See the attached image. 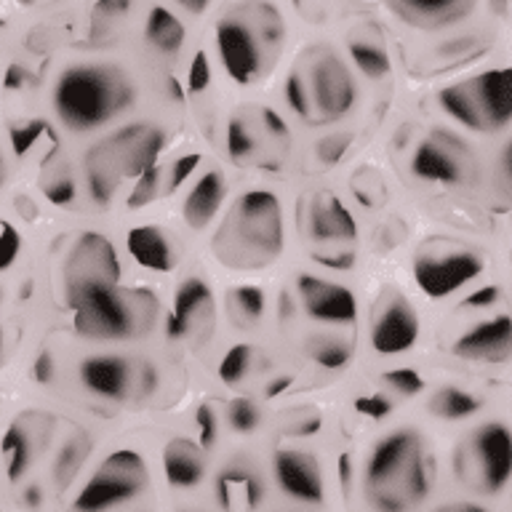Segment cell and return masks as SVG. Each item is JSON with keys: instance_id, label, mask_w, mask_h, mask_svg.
<instances>
[{"instance_id": "cell-16", "label": "cell", "mask_w": 512, "mask_h": 512, "mask_svg": "<svg viewBox=\"0 0 512 512\" xmlns=\"http://www.w3.org/2000/svg\"><path fill=\"white\" fill-rule=\"evenodd\" d=\"M419 339V315L403 296L384 304L371 326V347L379 355H400L411 350Z\"/></svg>"}, {"instance_id": "cell-52", "label": "cell", "mask_w": 512, "mask_h": 512, "mask_svg": "<svg viewBox=\"0 0 512 512\" xmlns=\"http://www.w3.org/2000/svg\"><path fill=\"white\" fill-rule=\"evenodd\" d=\"M496 296H499V288L496 286H486L470 294L467 299L462 302V307H470V310H480V307H491L496 302Z\"/></svg>"}, {"instance_id": "cell-58", "label": "cell", "mask_w": 512, "mask_h": 512, "mask_svg": "<svg viewBox=\"0 0 512 512\" xmlns=\"http://www.w3.org/2000/svg\"><path fill=\"white\" fill-rule=\"evenodd\" d=\"M502 166H504V174L510 176V182H512V139L507 142V147H504L502 152Z\"/></svg>"}, {"instance_id": "cell-12", "label": "cell", "mask_w": 512, "mask_h": 512, "mask_svg": "<svg viewBox=\"0 0 512 512\" xmlns=\"http://www.w3.org/2000/svg\"><path fill=\"white\" fill-rule=\"evenodd\" d=\"M54 427V416L48 411H35V408L24 411L11 422L3 435V443H0V454H3L6 475L11 483L22 480L32 464L46 454V448L51 446V438H54Z\"/></svg>"}, {"instance_id": "cell-21", "label": "cell", "mask_w": 512, "mask_h": 512, "mask_svg": "<svg viewBox=\"0 0 512 512\" xmlns=\"http://www.w3.org/2000/svg\"><path fill=\"white\" fill-rule=\"evenodd\" d=\"M387 6L414 27L440 30L470 16L475 0H387Z\"/></svg>"}, {"instance_id": "cell-44", "label": "cell", "mask_w": 512, "mask_h": 512, "mask_svg": "<svg viewBox=\"0 0 512 512\" xmlns=\"http://www.w3.org/2000/svg\"><path fill=\"white\" fill-rule=\"evenodd\" d=\"M46 128H48L46 123H38V120H30V123H22V126L11 128V142H14V150L19 152V155H27L32 144L46 134Z\"/></svg>"}, {"instance_id": "cell-31", "label": "cell", "mask_w": 512, "mask_h": 512, "mask_svg": "<svg viewBox=\"0 0 512 512\" xmlns=\"http://www.w3.org/2000/svg\"><path fill=\"white\" fill-rule=\"evenodd\" d=\"M230 318L232 323H238L240 328H254L259 320L264 318V307H267V299H264V291L256 286H238L230 291Z\"/></svg>"}, {"instance_id": "cell-43", "label": "cell", "mask_w": 512, "mask_h": 512, "mask_svg": "<svg viewBox=\"0 0 512 512\" xmlns=\"http://www.w3.org/2000/svg\"><path fill=\"white\" fill-rule=\"evenodd\" d=\"M22 251V238L14 224L0 222V270H8Z\"/></svg>"}, {"instance_id": "cell-14", "label": "cell", "mask_w": 512, "mask_h": 512, "mask_svg": "<svg viewBox=\"0 0 512 512\" xmlns=\"http://www.w3.org/2000/svg\"><path fill=\"white\" fill-rule=\"evenodd\" d=\"M467 147L456 142L454 136H446L443 131H435L424 142L416 144L414 158H411V171L424 182L438 184H462L467 179Z\"/></svg>"}, {"instance_id": "cell-62", "label": "cell", "mask_w": 512, "mask_h": 512, "mask_svg": "<svg viewBox=\"0 0 512 512\" xmlns=\"http://www.w3.org/2000/svg\"><path fill=\"white\" fill-rule=\"evenodd\" d=\"M0 350H3V331H0Z\"/></svg>"}, {"instance_id": "cell-5", "label": "cell", "mask_w": 512, "mask_h": 512, "mask_svg": "<svg viewBox=\"0 0 512 512\" xmlns=\"http://www.w3.org/2000/svg\"><path fill=\"white\" fill-rule=\"evenodd\" d=\"M456 475L480 494H499L512 480V432L502 422L480 424L456 451Z\"/></svg>"}, {"instance_id": "cell-2", "label": "cell", "mask_w": 512, "mask_h": 512, "mask_svg": "<svg viewBox=\"0 0 512 512\" xmlns=\"http://www.w3.org/2000/svg\"><path fill=\"white\" fill-rule=\"evenodd\" d=\"M366 494L384 512L416 507L430 494V462L419 432L395 430L376 443L366 464Z\"/></svg>"}, {"instance_id": "cell-30", "label": "cell", "mask_w": 512, "mask_h": 512, "mask_svg": "<svg viewBox=\"0 0 512 512\" xmlns=\"http://www.w3.org/2000/svg\"><path fill=\"white\" fill-rule=\"evenodd\" d=\"M243 8L251 16V22H254L264 46L280 48L283 35H286V24H283V14H280L278 8L272 6L270 0H248V3H243Z\"/></svg>"}, {"instance_id": "cell-10", "label": "cell", "mask_w": 512, "mask_h": 512, "mask_svg": "<svg viewBox=\"0 0 512 512\" xmlns=\"http://www.w3.org/2000/svg\"><path fill=\"white\" fill-rule=\"evenodd\" d=\"M216 48L222 59L224 70L232 80H238L243 86L254 83L262 72L264 62V43L256 32L251 16L246 8H235L230 16H224L216 27Z\"/></svg>"}, {"instance_id": "cell-50", "label": "cell", "mask_w": 512, "mask_h": 512, "mask_svg": "<svg viewBox=\"0 0 512 512\" xmlns=\"http://www.w3.org/2000/svg\"><path fill=\"white\" fill-rule=\"evenodd\" d=\"M355 408H358V414L368 416V419H384V416L392 411V403L382 395H363V398L355 400Z\"/></svg>"}, {"instance_id": "cell-29", "label": "cell", "mask_w": 512, "mask_h": 512, "mask_svg": "<svg viewBox=\"0 0 512 512\" xmlns=\"http://www.w3.org/2000/svg\"><path fill=\"white\" fill-rule=\"evenodd\" d=\"M126 291L128 315H131V331L134 339H142L155 328L160 315L158 296L152 294L150 288H123Z\"/></svg>"}, {"instance_id": "cell-55", "label": "cell", "mask_w": 512, "mask_h": 512, "mask_svg": "<svg viewBox=\"0 0 512 512\" xmlns=\"http://www.w3.org/2000/svg\"><path fill=\"white\" fill-rule=\"evenodd\" d=\"M24 80H27V70H24L22 64H11L6 72V86L8 88H22Z\"/></svg>"}, {"instance_id": "cell-51", "label": "cell", "mask_w": 512, "mask_h": 512, "mask_svg": "<svg viewBox=\"0 0 512 512\" xmlns=\"http://www.w3.org/2000/svg\"><path fill=\"white\" fill-rule=\"evenodd\" d=\"M131 6H134V0H96L94 19L96 22H112V19L126 16Z\"/></svg>"}, {"instance_id": "cell-19", "label": "cell", "mask_w": 512, "mask_h": 512, "mask_svg": "<svg viewBox=\"0 0 512 512\" xmlns=\"http://www.w3.org/2000/svg\"><path fill=\"white\" fill-rule=\"evenodd\" d=\"M478 110L486 120V131H502L512 123V67L480 72L467 80Z\"/></svg>"}, {"instance_id": "cell-33", "label": "cell", "mask_w": 512, "mask_h": 512, "mask_svg": "<svg viewBox=\"0 0 512 512\" xmlns=\"http://www.w3.org/2000/svg\"><path fill=\"white\" fill-rule=\"evenodd\" d=\"M350 56L366 78L379 80L390 72V54L384 51V46L379 40L355 38L350 43Z\"/></svg>"}, {"instance_id": "cell-32", "label": "cell", "mask_w": 512, "mask_h": 512, "mask_svg": "<svg viewBox=\"0 0 512 512\" xmlns=\"http://www.w3.org/2000/svg\"><path fill=\"white\" fill-rule=\"evenodd\" d=\"M480 408V400L472 392L462 390V387H443L432 395L430 411L440 419L456 422V419H467Z\"/></svg>"}, {"instance_id": "cell-3", "label": "cell", "mask_w": 512, "mask_h": 512, "mask_svg": "<svg viewBox=\"0 0 512 512\" xmlns=\"http://www.w3.org/2000/svg\"><path fill=\"white\" fill-rule=\"evenodd\" d=\"M134 102L131 80L115 67L78 64L56 80L54 107L72 131H94Z\"/></svg>"}, {"instance_id": "cell-17", "label": "cell", "mask_w": 512, "mask_h": 512, "mask_svg": "<svg viewBox=\"0 0 512 512\" xmlns=\"http://www.w3.org/2000/svg\"><path fill=\"white\" fill-rule=\"evenodd\" d=\"M272 470L275 480L283 488V494L291 496L294 502L302 504H320L323 502V472L315 456L294 451V448H283L272 459Z\"/></svg>"}, {"instance_id": "cell-13", "label": "cell", "mask_w": 512, "mask_h": 512, "mask_svg": "<svg viewBox=\"0 0 512 512\" xmlns=\"http://www.w3.org/2000/svg\"><path fill=\"white\" fill-rule=\"evenodd\" d=\"M214 294L203 278H187L176 291L174 310L168 315V339L206 342L214 331Z\"/></svg>"}, {"instance_id": "cell-8", "label": "cell", "mask_w": 512, "mask_h": 512, "mask_svg": "<svg viewBox=\"0 0 512 512\" xmlns=\"http://www.w3.org/2000/svg\"><path fill=\"white\" fill-rule=\"evenodd\" d=\"M72 323L75 331L94 342H123L134 339L131 331V315H128L126 291L118 286H94L83 288L78 294H70Z\"/></svg>"}, {"instance_id": "cell-7", "label": "cell", "mask_w": 512, "mask_h": 512, "mask_svg": "<svg viewBox=\"0 0 512 512\" xmlns=\"http://www.w3.org/2000/svg\"><path fill=\"white\" fill-rule=\"evenodd\" d=\"M304 59H307L304 62L307 67H299V70H302L307 91H310V123L318 126V123H334V120L344 118L358 99V88H355L350 70L328 48H312Z\"/></svg>"}, {"instance_id": "cell-9", "label": "cell", "mask_w": 512, "mask_h": 512, "mask_svg": "<svg viewBox=\"0 0 512 512\" xmlns=\"http://www.w3.org/2000/svg\"><path fill=\"white\" fill-rule=\"evenodd\" d=\"M483 272V259L475 251L446 243H432L419 251L414 262V278L430 299L456 294Z\"/></svg>"}, {"instance_id": "cell-6", "label": "cell", "mask_w": 512, "mask_h": 512, "mask_svg": "<svg viewBox=\"0 0 512 512\" xmlns=\"http://www.w3.org/2000/svg\"><path fill=\"white\" fill-rule=\"evenodd\" d=\"M147 486H150V470L142 454H136L134 448H118L96 467L94 475L86 480V486L80 488L72 507L86 512L110 510L144 494Z\"/></svg>"}, {"instance_id": "cell-35", "label": "cell", "mask_w": 512, "mask_h": 512, "mask_svg": "<svg viewBox=\"0 0 512 512\" xmlns=\"http://www.w3.org/2000/svg\"><path fill=\"white\" fill-rule=\"evenodd\" d=\"M307 352L310 358L318 363L320 368L326 371H336V368H344L352 358V347L339 336H315L307 344Z\"/></svg>"}, {"instance_id": "cell-24", "label": "cell", "mask_w": 512, "mask_h": 512, "mask_svg": "<svg viewBox=\"0 0 512 512\" xmlns=\"http://www.w3.org/2000/svg\"><path fill=\"white\" fill-rule=\"evenodd\" d=\"M128 254L136 264L152 272H171L176 264V254L171 240L155 224H142L128 232Z\"/></svg>"}, {"instance_id": "cell-49", "label": "cell", "mask_w": 512, "mask_h": 512, "mask_svg": "<svg viewBox=\"0 0 512 512\" xmlns=\"http://www.w3.org/2000/svg\"><path fill=\"white\" fill-rule=\"evenodd\" d=\"M347 147H350V136H328V139H323V142L318 144V158L323 160V163H328V166H331V163H339Z\"/></svg>"}, {"instance_id": "cell-26", "label": "cell", "mask_w": 512, "mask_h": 512, "mask_svg": "<svg viewBox=\"0 0 512 512\" xmlns=\"http://www.w3.org/2000/svg\"><path fill=\"white\" fill-rule=\"evenodd\" d=\"M216 499L224 510H251L262 502V486L248 470L227 467L216 478Z\"/></svg>"}, {"instance_id": "cell-4", "label": "cell", "mask_w": 512, "mask_h": 512, "mask_svg": "<svg viewBox=\"0 0 512 512\" xmlns=\"http://www.w3.org/2000/svg\"><path fill=\"white\" fill-rule=\"evenodd\" d=\"M166 147V131L152 123H134L118 128L104 142H99L86 158L88 192L99 206H110L112 192L120 179L139 176L150 166Z\"/></svg>"}, {"instance_id": "cell-28", "label": "cell", "mask_w": 512, "mask_h": 512, "mask_svg": "<svg viewBox=\"0 0 512 512\" xmlns=\"http://www.w3.org/2000/svg\"><path fill=\"white\" fill-rule=\"evenodd\" d=\"M144 38L163 54H176L184 43V24L168 8L155 6L144 24Z\"/></svg>"}, {"instance_id": "cell-63", "label": "cell", "mask_w": 512, "mask_h": 512, "mask_svg": "<svg viewBox=\"0 0 512 512\" xmlns=\"http://www.w3.org/2000/svg\"><path fill=\"white\" fill-rule=\"evenodd\" d=\"M0 299H3V288H0Z\"/></svg>"}, {"instance_id": "cell-56", "label": "cell", "mask_w": 512, "mask_h": 512, "mask_svg": "<svg viewBox=\"0 0 512 512\" xmlns=\"http://www.w3.org/2000/svg\"><path fill=\"white\" fill-rule=\"evenodd\" d=\"M176 3H179L184 11H190V14H203L211 0H176Z\"/></svg>"}, {"instance_id": "cell-27", "label": "cell", "mask_w": 512, "mask_h": 512, "mask_svg": "<svg viewBox=\"0 0 512 512\" xmlns=\"http://www.w3.org/2000/svg\"><path fill=\"white\" fill-rule=\"evenodd\" d=\"M438 102L448 118H454L459 126L470 128V131H486V120L480 115L478 102H475V96H472V88L467 80H464V83H454V86L440 88Z\"/></svg>"}, {"instance_id": "cell-54", "label": "cell", "mask_w": 512, "mask_h": 512, "mask_svg": "<svg viewBox=\"0 0 512 512\" xmlns=\"http://www.w3.org/2000/svg\"><path fill=\"white\" fill-rule=\"evenodd\" d=\"M51 374H54V363H51V355L43 352V355H38V360H35V379L46 384L51 382Z\"/></svg>"}, {"instance_id": "cell-59", "label": "cell", "mask_w": 512, "mask_h": 512, "mask_svg": "<svg viewBox=\"0 0 512 512\" xmlns=\"http://www.w3.org/2000/svg\"><path fill=\"white\" fill-rule=\"evenodd\" d=\"M286 387H288V379H280V382H272V387H270V390H267V395H270V398H272L275 392H283V390H286Z\"/></svg>"}, {"instance_id": "cell-60", "label": "cell", "mask_w": 512, "mask_h": 512, "mask_svg": "<svg viewBox=\"0 0 512 512\" xmlns=\"http://www.w3.org/2000/svg\"><path fill=\"white\" fill-rule=\"evenodd\" d=\"M27 502H30V504H38L40 502V488L38 486L27 488Z\"/></svg>"}, {"instance_id": "cell-40", "label": "cell", "mask_w": 512, "mask_h": 512, "mask_svg": "<svg viewBox=\"0 0 512 512\" xmlns=\"http://www.w3.org/2000/svg\"><path fill=\"white\" fill-rule=\"evenodd\" d=\"M160 190V168L158 166H150L147 171H142V174L136 176V184L134 190H131V195H128V208H144L150 206L152 200H155V195H158Z\"/></svg>"}, {"instance_id": "cell-11", "label": "cell", "mask_w": 512, "mask_h": 512, "mask_svg": "<svg viewBox=\"0 0 512 512\" xmlns=\"http://www.w3.org/2000/svg\"><path fill=\"white\" fill-rule=\"evenodd\" d=\"M120 259L118 251L102 232H83L72 243L70 254L64 259V286L67 296L78 294L83 288L118 286Z\"/></svg>"}, {"instance_id": "cell-23", "label": "cell", "mask_w": 512, "mask_h": 512, "mask_svg": "<svg viewBox=\"0 0 512 512\" xmlns=\"http://www.w3.org/2000/svg\"><path fill=\"white\" fill-rule=\"evenodd\" d=\"M310 235L320 243L328 240H355L358 222L350 214V208L334 195H323L310 208Z\"/></svg>"}, {"instance_id": "cell-38", "label": "cell", "mask_w": 512, "mask_h": 512, "mask_svg": "<svg viewBox=\"0 0 512 512\" xmlns=\"http://www.w3.org/2000/svg\"><path fill=\"white\" fill-rule=\"evenodd\" d=\"M286 102L288 107L299 115L302 120L310 123L312 107H310V91H307V83H304V75L299 67L291 70V75L286 78Z\"/></svg>"}, {"instance_id": "cell-45", "label": "cell", "mask_w": 512, "mask_h": 512, "mask_svg": "<svg viewBox=\"0 0 512 512\" xmlns=\"http://www.w3.org/2000/svg\"><path fill=\"white\" fill-rule=\"evenodd\" d=\"M259 126H262V131L270 136L272 142H278L280 147H288L291 134H288L286 120L280 118L278 112L270 110V107H262V110H259Z\"/></svg>"}, {"instance_id": "cell-61", "label": "cell", "mask_w": 512, "mask_h": 512, "mask_svg": "<svg viewBox=\"0 0 512 512\" xmlns=\"http://www.w3.org/2000/svg\"><path fill=\"white\" fill-rule=\"evenodd\" d=\"M491 3H494V6L499 8V11H502V8H504V3H507V0H491Z\"/></svg>"}, {"instance_id": "cell-48", "label": "cell", "mask_w": 512, "mask_h": 512, "mask_svg": "<svg viewBox=\"0 0 512 512\" xmlns=\"http://www.w3.org/2000/svg\"><path fill=\"white\" fill-rule=\"evenodd\" d=\"M200 166V155L198 152H192V155H182V158L176 160L174 168H171V176H168V190H179L192 174H195V168Z\"/></svg>"}, {"instance_id": "cell-37", "label": "cell", "mask_w": 512, "mask_h": 512, "mask_svg": "<svg viewBox=\"0 0 512 512\" xmlns=\"http://www.w3.org/2000/svg\"><path fill=\"white\" fill-rule=\"evenodd\" d=\"M251 366H254V350L248 344H235V347L227 350L222 363H219V379L224 384L243 382L248 371H251Z\"/></svg>"}, {"instance_id": "cell-64", "label": "cell", "mask_w": 512, "mask_h": 512, "mask_svg": "<svg viewBox=\"0 0 512 512\" xmlns=\"http://www.w3.org/2000/svg\"><path fill=\"white\" fill-rule=\"evenodd\" d=\"M22 3H32V0H22Z\"/></svg>"}, {"instance_id": "cell-41", "label": "cell", "mask_w": 512, "mask_h": 512, "mask_svg": "<svg viewBox=\"0 0 512 512\" xmlns=\"http://www.w3.org/2000/svg\"><path fill=\"white\" fill-rule=\"evenodd\" d=\"M227 419L235 432H251L259 424V406L251 398H235L227 406Z\"/></svg>"}, {"instance_id": "cell-22", "label": "cell", "mask_w": 512, "mask_h": 512, "mask_svg": "<svg viewBox=\"0 0 512 512\" xmlns=\"http://www.w3.org/2000/svg\"><path fill=\"white\" fill-rule=\"evenodd\" d=\"M163 472L174 488H195L206 475V456L192 440L174 438L163 448Z\"/></svg>"}, {"instance_id": "cell-15", "label": "cell", "mask_w": 512, "mask_h": 512, "mask_svg": "<svg viewBox=\"0 0 512 512\" xmlns=\"http://www.w3.org/2000/svg\"><path fill=\"white\" fill-rule=\"evenodd\" d=\"M296 291L302 296V307L310 318L320 323H339L350 326L358 318V302L350 288L323 280L318 275L304 272L296 278Z\"/></svg>"}, {"instance_id": "cell-39", "label": "cell", "mask_w": 512, "mask_h": 512, "mask_svg": "<svg viewBox=\"0 0 512 512\" xmlns=\"http://www.w3.org/2000/svg\"><path fill=\"white\" fill-rule=\"evenodd\" d=\"M43 192L46 198L54 203V206H64L75 198V182H72L67 166H59L56 171H48L46 179H43Z\"/></svg>"}, {"instance_id": "cell-47", "label": "cell", "mask_w": 512, "mask_h": 512, "mask_svg": "<svg viewBox=\"0 0 512 512\" xmlns=\"http://www.w3.org/2000/svg\"><path fill=\"white\" fill-rule=\"evenodd\" d=\"M208 83H211V64H208L206 51H198L190 64V72H187V88L192 94H200V91H206Z\"/></svg>"}, {"instance_id": "cell-20", "label": "cell", "mask_w": 512, "mask_h": 512, "mask_svg": "<svg viewBox=\"0 0 512 512\" xmlns=\"http://www.w3.org/2000/svg\"><path fill=\"white\" fill-rule=\"evenodd\" d=\"M80 382L96 398L120 403L134 392V368L120 355H94L80 363Z\"/></svg>"}, {"instance_id": "cell-34", "label": "cell", "mask_w": 512, "mask_h": 512, "mask_svg": "<svg viewBox=\"0 0 512 512\" xmlns=\"http://www.w3.org/2000/svg\"><path fill=\"white\" fill-rule=\"evenodd\" d=\"M88 456V438L83 432H75L67 443L62 446L59 456L54 462V483L59 488H67L72 483V478L78 475L80 464L86 462Z\"/></svg>"}, {"instance_id": "cell-36", "label": "cell", "mask_w": 512, "mask_h": 512, "mask_svg": "<svg viewBox=\"0 0 512 512\" xmlns=\"http://www.w3.org/2000/svg\"><path fill=\"white\" fill-rule=\"evenodd\" d=\"M227 150H230V158L235 160L238 166L256 163L259 142H256L254 128L248 126L243 118H232L230 126H227Z\"/></svg>"}, {"instance_id": "cell-53", "label": "cell", "mask_w": 512, "mask_h": 512, "mask_svg": "<svg viewBox=\"0 0 512 512\" xmlns=\"http://www.w3.org/2000/svg\"><path fill=\"white\" fill-rule=\"evenodd\" d=\"M315 262L331 267V270H350L355 254L352 251H347V254H315Z\"/></svg>"}, {"instance_id": "cell-1", "label": "cell", "mask_w": 512, "mask_h": 512, "mask_svg": "<svg viewBox=\"0 0 512 512\" xmlns=\"http://www.w3.org/2000/svg\"><path fill=\"white\" fill-rule=\"evenodd\" d=\"M283 206L267 190L243 192L214 235L216 259L230 270H259L283 254Z\"/></svg>"}, {"instance_id": "cell-46", "label": "cell", "mask_w": 512, "mask_h": 512, "mask_svg": "<svg viewBox=\"0 0 512 512\" xmlns=\"http://www.w3.org/2000/svg\"><path fill=\"white\" fill-rule=\"evenodd\" d=\"M195 424H198V440L203 448H211L219 438V422H216V411L208 403L198 408L195 414Z\"/></svg>"}, {"instance_id": "cell-57", "label": "cell", "mask_w": 512, "mask_h": 512, "mask_svg": "<svg viewBox=\"0 0 512 512\" xmlns=\"http://www.w3.org/2000/svg\"><path fill=\"white\" fill-rule=\"evenodd\" d=\"M350 475H352L350 456H342V459H339V478L344 480V486H350Z\"/></svg>"}, {"instance_id": "cell-18", "label": "cell", "mask_w": 512, "mask_h": 512, "mask_svg": "<svg viewBox=\"0 0 512 512\" xmlns=\"http://www.w3.org/2000/svg\"><path fill=\"white\" fill-rule=\"evenodd\" d=\"M454 355L472 363H507L512 358L510 315H496L464 331L454 342Z\"/></svg>"}, {"instance_id": "cell-42", "label": "cell", "mask_w": 512, "mask_h": 512, "mask_svg": "<svg viewBox=\"0 0 512 512\" xmlns=\"http://www.w3.org/2000/svg\"><path fill=\"white\" fill-rule=\"evenodd\" d=\"M382 382L387 384L390 390L406 395V398L419 395V392L424 390L422 374H416L414 368H392V371H387V374L382 376Z\"/></svg>"}, {"instance_id": "cell-25", "label": "cell", "mask_w": 512, "mask_h": 512, "mask_svg": "<svg viewBox=\"0 0 512 512\" xmlns=\"http://www.w3.org/2000/svg\"><path fill=\"white\" fill-rule=\"evenodd\" d=\"M224 192H227V182H224L222 171H206L198 182L192 184L190 195L184 200V222L192 230H203L211 224L219 206H222Z\"/></svg>"}]
</instances>
